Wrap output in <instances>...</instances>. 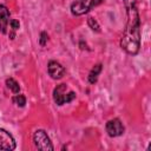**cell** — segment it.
Listing matches in <instances>:
<instances>
[{"instance_id": "1", "label": "cell", "mask_w": 151, "mask_h": 151, "mask_svg": "<svg viewBox=\"0 0 151 151\" xmlns=\"http://www.w3.org/2000/svg\"><path fill=\"white\" fill-rule=\"evenodd\" d=\"M127 22L120 39L122 48L129 54H137L140 47V19L137 9V0H124Z\"/></svg>"}, {"instance_id": "2", "label": "cell", "mask_w": 151, "mask_h": 151, "mask_svg": "<svg viewBox=\"0 0 151 151\" xmlns=\"http://www.w3.org/2000/svg\"><path fill=\"white\" fill-rule=\"evenodd\" d=\"M74 98H76V93L68 90V86L66 84L58 85L53 91V99L57 105H64L66 103L72 101Z\"/></svg>"}, {"instance_id": "3", "label": "cell", "mask_w": 151, "mask_h": 151, "mask_svg": "<svg viewBox=\"0 0 151 151\" xmlns=\"http://www.w3.org/2000/svg\"><path fill=\"white\" fill-rule=\"evenodd\" d=\"M103 1L104 0H76L71 5V12L73 15H83Z\"/></svg>"}, {"instance_id": "4", "label": "cell", "mask_w": 151, "mask_h": 151, "mask_svg": "<svg viewBox=\"0 0 151 151\" xmlns=\"http://www.w3.org/2000/svg\"><path fill=\"white\" fill-rule=\"evenodd\" d=\"M33 142L34 145L38 150H42V151H53V145L52 142L50 139V137L47 136V133L44 130H37L33 134Z\"/></svg>"}, {"instance_id": "5", "label": "cell", "mask_w": 151, "mask_h": 151, "mask_svg": "<svg viewBox=\"0 0 151 151\" xmlns=\"http://www.w3.org/2000/svg\"><path fill=\"white\" fill-rule=\"evenodd\" d=\"M106 132H107V134L110 137L122 136L124 133V125L118 118L111 119V120H109L106 123Z\"/></svg>"}, {"instance_id": "6", "label": "cell", "mask_w": 151, "mask_h": 151, "mask_svg": "<svg viewBox=\"0 0 151 151\" xmlns=\"http://www.w3.org/2000/svg\"><path fill=\"white\" fill-rule=\"evenodd\" d=\"M15 149V140L13 136L4 129H0V150L11 151Z\"/></svg>"}, {"instance_id": "7", "label": "cell", "mask_w": 151, "mask_h": 151, "mask_svg": "<svg viewBox=\"0 0 151 151\" xmlns=\"http://www.w3.org/2000/svg\"><path fill=\"white\" fill-rule=\"evenodd\" d=\"M47 70H48V74L51 76L52 79H61L65 76V67L59 64L58 61L51 60L47 65Z\"/></svg>"}, {"instance_id": "8", "label": "cell", "mask_w": 151, "mask_h": 151, "mask_svg": "<svg viewBox=\"0 0 151 151\" xmlns=\"http://www.w3.org/2000/svg\"><path fill=\"white\" fill-rule=\"evenodd\" d=\"M9 24V11L5 5H0V32L6 33Z\"/></svg>"}, {"instance_id": "9", "label": "cell", "mask_w": 151, "mask_h": 151, "mask_svg": "<svg viewBox=\"0 0 151 151\" xmlns=\"http://www.w3.org/2000/svg\"><path fill=\"white\" fill-rule=\"evenodd\" d=\"M101 72V65L100 64H97L92 67V70L90 71V74H88V81L90 84H94L98 79V76L99 73Z\"/></svg>"}, {"instance_id": "10", "label": "cell", "mask_w": 151, "mask_h": 151, "mask_svg": "<svg viewBox=\"0 0 151 151\" xmlns=\"http://www.w3.org/2000/svg\"><path fill=\"white\" fill-rule=\"evenodd\" d=\"M6 85H7V87H8L13 93H19L20 86H19V84H18L13 78H7V79H6Z\"/></svg>"}, {"instance_id": "11", "label": "cell", "mask_w": 151, "mask_h": 151, "mask_svg": "<svg viewBox=\"0 0 151 151\" xmlns=\"http://www.w3.org/2000/svg\"><path fill=\"white\" fill-rule=\"evenodd\" d=\"M12 101H13L15 105H18V106L24 107L25 104H26V98H25L24 94H15V96L12 98Z\"/></svg>"}, {"instance_id": "12", "label": "cell", "mask_w": 151, "mask_h": 151, "mask_svg": "<svg viewBox=\"0 0 151 151\" xmlns=\"http://www.w3.org/2000/svg\"><path fill=\"white\" fill-rule=\"evenodd\" d=\"M87 24H88V26L91 27L92 31H94V32H100V26H99V24L97 22V20H96L94 18H88V19H87Z\"/></svg>"}, {"instance_id": "13", "label": "cell", "mask_w": 151, "mask_h": 151, "mask_svg": "<svg viewBox=\"0 0 151 151\" xmlns=\"http://www.w3.org/2000/svg\"><path fill=\"white\" fill-rule=\"evenodd\" d=\"M47 39H48L47 33H46V32H41V33H40V39H39L40 45H41V46H45L46 42H47Z\"/></svg>"}, {"instance_id": "14", "label": "cell", "mask_w": 151, "mask_h": 151, "mask_svg": "<svg viewBox=\"0 0 151 151\" xmlns=\"http://www.w3.org/2000/svg\"><path fill=\"white\" fill-rule=\"evenodd\" d=\"M9 25H11V28H12L13 31H17V29L20 27V22H19L17 19H12V20H9Z\"/></svg>"}]
</instances>
